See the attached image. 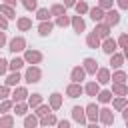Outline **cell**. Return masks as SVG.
Masks as SVG:
<instances>
[{
	"instance_id": "cell-41",
	"label": "cell",
	"mask_w": 128,
	"mask_h": 128,
	"mask_svg": "<svg viewBox=\"0 0 128 128\" xmlns=\"http://www.w3.org/2000/svg\"><path fill=\"white\" fill-rule=\"evenodd\" d=\"M8 96H10V86H8V84L0 86V100H6Z\"/></svg>"
},
{
	"instance_id": "cell-3",
	"label": "cell",
	"mask_w": 128,
	"mask_h": 128,
	"mask_svg": "<svg viewBox=\"0 0 128 128\" xmlns=\"http://www.w3.org/2000/svg\"><path fill=\"white\" fill-rule=\"evenodd\" d=\"M24 60H26L28 64H38V62L42 60V54H40L38 50H26V52H24Z\"/></svg>"
},
{
	"instance_id": "cell-26",
	"label": "cell",
	"mask_w": 128,
	"mask_h": 128,
	"mask_svg": "<svg viewBox=\"0 0 128 128\" xmlns=\"http://www.w3.org/2000/svg\"><path fill=\"white\" fill-rule=\"evenodd\" d=\"M40 124H42V126H54V124H58V120H56L54 114H46V116H42Z\"/></svg>"
},
{
	"instance_id": "cell-54",
	"label": "cell",
	"mask_w": 128,
	"mask_h": 128,
	"mask_svg": "<svg viewBox=\"0 0 128 128\" xmlns=\"http://www.w3.org/2000/svg\"><path fill=\"white\" fill-rule=\"evenodd\" d=\"M126 124H128V120H126Z\"/></svg>"
},
{
	"instance_id": "cell-44",
	"label": "cell",
	"mask_w": 128,
	"mask_h": 128,
	"mask_svg": "<svg viewBox=\"0 0 128 128\" xmlns=\"http://www.w3.org/2000/svg\"><path fill=\"white\" fill-rule=\"evenodd\" d=\"M98 6H100V8H104V10H110V8H112V0H100V2H98Z\"/></svg>"
},
{
	"instance_id": "cell-32",
	"label": "cell",
	"mask_w": 128,
	"mask_h": 128,
	"mask_svg": "<svg viewBox=\"0 0 128 128\" xmlns=\"http://www.w3.org/2000/svg\"><path fill=\"white\" fill-rule=\"evenodd\" d=\"M66 12V6L64 4H54L52 8H50V14L52 16H60V14H64Z\"/></svg>"
},
{
	"instance_id": "cell-23",
	"label": "cell",
	"mask_w": 128,
	"mask_h": 128,
	"mask_svg": "<svg viewBox=\"0 0 128 128\" xmlns=\"http://www.w3.org/2000/svg\"><path fill=\"white\" fill-rule=\"evenodd\" d=\"M20 80H22V76L18 74V70H12V74L6 76V84H8V86H16Z\"/></svg>"
},
{
	"instance_id": "cell-46",
	"label": "cell",
	"mask_w": 128,
	"mask_h": 128,
	"mask_svg": "<svg viewBox=\"0 0 128 128\" xmlns=\"http://www.w3.org/2000/svg\"><path fill=\"white\" fill-rule=\"evenodd\" d=\"M118 44H120L122 48H126V46H128V34H122V36L118 38Z\"/></svg>"
},
{
	"instance_id": "cell-24",
	"label": "cell",
	"mask_w": 128,
	"mask_h": 128,
	"mask_svg": "<svg viewBox=\"0 0 128 128\" xmlns=\"http://www.w3.org/2000/svg\"><path fill=\"white\" fill-rule=\"evenodd\" d=\"M50 106H52V110H58L62 106V94H58V92L50 94Z\"/></svg>"
},
{
	"instance_id": "cell-45",
	"label": "cell",
	"mask_w": 128,
	"mask_h": 128,
	"mask_svg": "<svg viewBox=\"0 0 128 128\" xmlns=\"http://www.w3.org/2000/svg\"><path fill=\"white\" fill-rule=\"evenodd\" d=\"M6 28H8V18L0 12V30H6Z\"/></svg>"
},
{
	"instance_id": "cell-29",
	"label": "cell",
	"mask_w": 128,
	"mask_h": 128,
	"mask_svg": "<svg viewBox=\"0 0 128 128\" xmlns=\"http://www.w3.org/2000/svg\"><path fill=\"white\" fill-rule=\"evenodd\" d=\"M12 126H14V118L10 114H6V116L0 118V128H12Z\"/></svg>"
},
{
	"instance_id": "cell-40",
	"label": "cell",
	"mask_w": 128,
	"mask_h": 128,
	"mask_svg": "<svg viewBox=\"0 0 128 128\" xmlns=\"http://www.w3.org/2000/svg\"><path fill=\"white\" fill-rule=\"evenodd\" d=\"M12 104H14V100H2L0 102V112H10Z\"/></svg>"
},
{
	"instance_id": "cell-16",
	"label": "cell",
	"mask_w": 128,
	"mask_h": 128,
	"mask_svg": "<svg viewBox=\"0 0 128 128\" xmlns=\"http://www.w3.org/2000/svg\"><path fill=\"white\" fill-rule=\"evenodd\" d=\"M84 92H86L88 96H98V92H100V82H88V84L84 86Z\"/></svg>"
},
{
	"instance_id": "cell-30",
	"label": "cell",
	"mask_w": 128,
	"mask_h": 128,
	"mask_svg": "<svg viewBox=\"0 0 128 128\" xmlns=\"http://www.w3.org/2000/svg\"><path fill=\"white\" fill-rule=\"evenodd\" d=\"M56 24H58V26H62V28H66L68 24H72V20H70V18L66 16V12H64V14L56 16Z\"/></svg>"
},
{
	"instance_id": "cell-36",
	"label": "cell",
	"mask_w": 128,
	"mask_h": 128,
	"mask_svg": "<svg viewBox=\"0 0 128 128\" xmlns=\"http://www.w3.org/2000/svg\"><path fill=\"white\" fill-rule=\"evenodd\" d=\"M50 110H52V106L40 104V106H36V116H46V114H50Z\"/></svg>"
},
{
	"instance_id": "cell-14",
	"label": "cell",
	"mask_w": 128,
	"mask_h": 128,
	"mask_svg": "<svg viewBox=\"0 0 128 128\" xmlns=\"http://www.w3.org/2000/svg\"><path fill=\"white\" fill-rule=\"evenodd\" d=\"M84 70L88 74H96L98 72V62L94 58H84Z\"/></svg>"
},
{
	"instance_id": "cell-22",
	"label": "cell",
	"mask_w": 128,
	"mask_h": 128,
	"mask_svg": "<svg viewBox=\"0 0 128 128\" xmlns=\"http://www.w3.org/2000/svg\"><path fill=\"white\" fill-rule=\"evenodd\" d=\"M110 56H112V60H110L112 68H116V70L122 68V64H124V54H116V52H114V54H110Z\"/></svg>"
},
{
	"instance_id": "cell-10",
	"label": "cell",
	"mask_w": 128,
	"mask_h": 128,
	"mask_svg": "<svg viewBox=\"0 0 128 128\" xmlns=\"http://www.w3.org/2000/svg\"><path fill=\"white\" fill-rule=\"evenodd\" d=\"M88 14H90V18L94 20V22H102L104 20V8H100V6H96V8H90L88 10Z\"/></svg>"
},
{
	"instance_id": "cell-34",
	"label": "cell",
	"mask_w": 128,
	"mask_h": 128,
	"mask_svg": "<svg viewBox=\"0 0 128 128\" xmlns=\"http://www.w3.org/2000/svg\"><path fill=\"white\" fill-rule=\"evenodd\" d=\"M50 16H52V14H50V10H48V8H40V10L36 12V18H38L40 22H42V20H48Z\"/></svg>"
},
{
	"instance_id": "cell-4",
	"label": "cell",
	"mask_w": 128,
	"mask_h": 128,
	"mask_svg": "<svg viewBox=\"0 0 128 128\" xmlns=\"http://www.w3.org/2000/svg\"><path fill=\"white\" fill-rule=\"evenodd\" d=\"M82 92H84V88L80 86V82H72V84H68V88H66V94H68L70 98H78Z\"/></svg>"
},
{
	"instance_id": "cell-6",
	"label": "cell",
	"mask_w": 128,
	"mask_h": 128,
	"mask_svg": "<svg viewBox=\"0 0 128 128\" xmlns=\"http://www.w3.org/2000/svg\"><path fill=\"white\" fill-rule=\"evenodd\" d=\"M84 110H86V118H88L90 122H96V120H98V114H100V110H98V106H96L94 102H92V104H88Z\"/></svg>"
},
{
	"instance_id": "cell-33",
	"label": "cell",
	"mask_w": 128,
	"mask_h": 128,
	"mask_svg": "<svg viewBox=\"0 0 128 128\" xmlns=\"http://www.w3.org/2000/svg\"><path fill=\"white\" fill-rule=\"evenodd\" d=\"M38 124H40V120H38L36 116H26V118H24V126H26V128H34V126H38Z\"/></svg>"
},
{
	"instance_id": "cell-38",
	"label": "cell",
	"mask_w": 128,
	"mask_h": 128,
	"mask_svg": "<svg viewBox=\"0 0 128 128\" xmlns=\"http://www.w3.org/2000/svg\"><path fill=\"white\" fill-rule=\"evenodd\" d=\"M126 78H128V76H126V72H124V70H120V68H118V72H114V74H112V80H114V82H124Z\"/></svg>"
},
{
	"instance_id": "cell-31",
	"label": "cell",
	"mask_w": 128,
	"mask_h": 128,
	"mask_svg": "<svg viewBox=\"0 0 128 128\" xmlns=\"http://www.w3.org/2000/svg\"><path fill=\"white\" fill-rule=\"evenodd\" d=\"M18 28L24 32V30H30L32 28V20L30 18H18Z\"/></svg>"
},
{
	"instance_id": "cell-37",
	"label": "cell",
	"mask_w": 128,
	"mask_h": 128,
	"mask_svg": "<svg viewBox=\"0 0 128 128\" xmlns=\"http://www.w3.org/2000/svg\"><path fill=\"white\" fill-rule=\"evenodd\" d=\"M74 8H76V12H78V14H86V12L90 10V8H88V4H86V2H82V0H80V2H76V4H74Z\"/></svg>"
},
{
	"instance_id": "cell-47",
	"label": "cell",
	"mask_w": 128,
	"mask_h": 128,
	"mask_svg": "<svg viewBox=\"0 0 128 128\" xmlns=\"http://www.w3.org/2000/svg\"><path fill=\"white\" fill-rule=\"evenodd\" d=\"M116 2H118V6L122 10H128V0H116Z\"/></svg>"
},
{
	"instance_id": "cell-27",
	"label": "cell",
	"mask_w": 128,
	"mask_h": 128,
	"mask_svg": "<svg viewBox=\"0 0 128 128\" xmlns=\"http://www.w3.org/2000/svg\"><path fill=\"white\" fill-rule=\"evenodd\" d=\"M98 100H100L102 104L110 102V100H112V90H100V92H98Z\"/></svg>"
},
{
	"instance_id": "cell-25",
	"label": "cell",
	"mask_w": 128,
	"mask_h": 128,
	"mask_svg": "<svg viewBox=\"0 0 128 128\" xmlns=\"http://www.w3.org/2000/svg\"><path fill=\"white\" fill-rule=\"evenodd\" d=\"M40 104H42V94H30L28 96V106L30 108H36Z\"/></svg>"
},
{
	"instance_id": "cell-28",
	"label": "cell",
	"mask_w": 128,
	"mask_h": 128,
	"mask_svg": "<svg viewBox=\"0 0 128 128\" xmlns=\"http://www.w3.org/2000/svg\"><path fill=\"white\" fill-rule=\"evenodd\" d=\"M14 112H16L18 116H26V112H28V104H26V102H16Z\"/></svg>"
},
{
	"instance_id": "cell-18",
	"label": "cell",
	"mask_w": 128,
	"mask_h": 128,
	"mask_svg": "<svg viewBox=\"0 0 128 128\" xmlns=\"http://www.w3.org/2000/svg\"><path fill=\"white\" fill-rule=\"evenodd\" d=\"M72 28H74V32H84V28H86V24H84V20H82V16L78 14V16H74L72 18Z\"/></svg>"
},
{
	"instance_id": "cell-5",
	"label": "cell",
	"mask_w": 128,
	"mask_h": 128,
	"mask_svg": "<svg viewBox=\"0 0 128 128\" xmlns=\"http://www.w3.org/2000/svg\"><path fill=\"white\" fill-rule=\"evenodd\" d=\"M28 96H30V94H28V90H26L24 86H18V88L12 92V100H14V102H24Z\"/></svg>"
},
{
	"instance_id": "cell-7",
	"label": "cell",
	"mask_w": 128,
	"mask_h": 128,
	"mask_svg": "<svg viewBox=\"0 0 128 128\" xmlns=\"http://www.w3.org/2000/svg\"><path fill=\"white\" fill-rule=\"evenodd\" d=\"M72 118H74L78 124H86V110L80 108V106H74V108H72Z\"/></svg>"
},
{
	"instance_id": "cell-50",
	"label": "cell",
	"mask_w": 128,
	"mask_h": 128,
	"mask_svg": "<svg viewBox=\"0 0 128 128\" xmlns=\"http://www.w3.org/2000/svg\"><path fill=\"white\" fill-rule=\"evenodd\" d=\"M74 4H76V0H64V6H66V8H68V6H74Z\"/></svg>"
},
{
	"instance_id": "cell-53",
	"label": "cell",
	"mask_w": 128,
	"mask_h": 128,
	"mask_svg": "<svg viewBox=\"0 0 128 128\" xmlns=\"http://www.w3.org/2000/svg\"><path fill=\"white\" fill-rule=\"evenodd\" d=\"M124 58H128V46L124 48Z\"/></svg>"
},
{
	"instance_id": "cell-20",
	"label": "cell",
	"mask_w": 128,
	"mask_h": 128,
	"mask_svg": "<svg viewBox=\"0 0 128 128\" xmlns=\"http://www.w3.org/2000/svg\"><path fill=\"white\" fill-rule=\"evenodd\" d=\"M86 44H88L90 48H100V36H98L96 32L88 34V36H86Z\"/></svg>"
},
{
	"instance_id": "cell-2",
	"label": "cell",
	"mask_w": 128,
	"mask_h": 128,
	"mask_svg": "<svg viewBox=\"0 0 128 128\" xmlns=\"http://www.w3.org/2000/svg\"><path fill=\"white\" fill-rule=\"evenodd\" d=\"M24 48H26V40H24L22 36H16V38L10 40V48H8V50H12L14 54H16V52H22Z\"/></svg>"
},
{
	"instance_id": "cell-39",
	"label": "cell",
	"mask_w": 128,
	"mask_h": 128,
	"mask_svg": "<svg viewBox=\"0 0 128 128\" xmlns=\"http://www.w3.org/2000/svg\"><path fill=\"white\" fill-rule=\"evenodd\" d=\"M124 106H126V98H124V96H118V98L114 100V108H116V110H124Z\"/></svg>"
},
{
	"instance_id": "cell-48",
	"label": "cell",
	"mask_w": 128,
	"mask_h": 128,
	"mask_svg": "<svg viewBox=\"0 0 128 128\" xmlns=\"http://www.w3.org/2000/svg\"><path fill=\"white\" fill-rule=\"evenodd\" d=\"M58 126H60V128H70V122H68V120H60Z\"/></svg>"
},
{
	"instance_id": "cell-42",
	"label": "cell",
	"mask_w": 128,
	"mask_h": 128,
	"mask_svg": "<svg viewBox=\"0 0 128 128\" xmlns=\"http://www.w3.org/2000/svg\"><path fill=\"white\" fill-rule=\"evenodd\" d=\"M8 68H10V62L4 60V58H0V76H4L8 72Z\"/></svg>"
},
{
	"instance_id": "cell-21",
	"label": "cell",
	"mask_w": 128,
	"mask_h": 128,
	"mask_svg": "<svg viewBox=\"0 0 128 128\" xmlns=\"http://www.w3.org/2000/svg\"><path fill=\"white\" fill-rule=\"evenodd\" d=\"M0 12H2L6 18H16V10H14V6H10V4H6V2L0 6Z\"/></svg>"
},
{
	"instance_id": "cell-43",
	"label": "cell",
	"mask_w": 128,
	"mask_h": 128,
	"mask_svg": "<svg viewBox=\"0 0 128 128\" xmlns=\"http://www.w3.org/2000/svg\"><path fill=\"white\" fill-rule=\"evenodd\" d=\"M26 10H36V0H22Z\"/></svg>"
},
{
	"instance_id": "cell-52",
	"label": "cell",
	"mask_w": 128,
	"mask_h": 128,
	"mask_svg": "<svg viewBox=\"0 0 128 128\" xmlns=\"http://www.w3.org/2000/svg\"><path fill=\"white\" fill-rule=\"evenodd\" d=\"M4 2H6V4H10V6H14V4H16V0H4Z\"/></svg>"
},
{
	"instance_id": "cell-11",
	"label": "cell",
	"mask_w": 128,
	"mask_h": 128,
	"mask_svg": "<svg viewBox=\"0 0 128 128\" xmlns=\"http://www.w3.org/2000/svg\"><path fill=\"white\" fill-rule=\"evenodd\" d=\"M116 44H118V42L108 36V38H104V42H102V50H104L106 54H114V52H116Z\"/></svg>"
},
{
	"instance_id": "cell-8",
	"label": "cell",
	"mask_w": 128,
	"mask_h": 128,
	"mask_svg": "<svg viewBox=\"0 0 128 128\" xmlns=\"http://www.w3.org/2000/svg\"><path fill=\"white\" fill-rule=\"evenodd\" d=\"M104 18H106V24H108L110 28H112V26H116V24L120 22V14H118L116 10H112V8L106 12V16H104Z\"/></svg>"
},
{
	"instance_id": "cell-1",
	"label": "cell",
	"mask_w": 128,
	"mask_h": 128,
	"mask_svg": "<svg viewBox=\"0 0 128 128\" xmlns=\"http://www.w3.org/2000/svg\"><path fill=\"white\" fill-rule=\"evenodd\" d=\"M40 78H42V72H40V68H38V66H30V68L26 70V74H24V80H26L28 84L40 82Z\"/></svg>"
},
{
	"instance_id": "cell-51",
	"label": "cell",
	"mask_w": 128,
	"mask_h": 128,
	"mask_svg": "<svg viewBox=\"0 0 128 128\" xmlns=\"http://www.w3.org/2000/svg\"><path fill=\"white\" fill-rule=\"evenodd\" d=\"M122 116H124V120H128V106H124V112H122Z\"/></svg>"
},
{
	"instance_id": "cell-35",
	"label": "cell",
	"mask_w": 128,
	"mask_h": 128,
	"mask_svg": "<svg viewBox=\"0 0 128 128\" xmlns=\"http://www.w3.org/2000/svg\"><path fill=\"white\" fill-rule=\"evenodd\" d=\"M24 58H14V60H10V70H20L22 66H24Z\"/></svg>"
},
{
	"instance_id": "cell-19",
	"label": "cell",
	"mask_w": 128,
	"mask_h": 128,
	"mask_svg": "<svg viewBox=\"0 0 128 128\" xmlns=\"http://www.w3.org/2000/svg\"><path fill=\"white\" fill-rule=\"evenodd\" d=\"M52 28H54V24H52L50 20H42L40 26H38V32H40L42 36H48V34L52 32Z\"/></svg>"
},
{
	"instance_id": "cell-12",
	"label": "cell",
	"mask_w": 128,
	"mask_h": 128,
	"mask_svg": "<svg viewBox=\"0 0 128 128\" xmlns=\"http://www.w3.org/2000/svg\"><path fill=\"white\" fill-rule=\"evenodd\" d=\"M96 80L100 82V84H108L112 78H110V70L108 68H98V72H96Z\"/></svg>"
},
{
	"instance_id": "cell-17",
	"label": "cell",
	"mask_w": 128,
	"mask_h": 128,
	"mask_svg": "<svg viewBox=\"0 0 128 128\" xmlns=\"http://www.w3.org/2000/svg\"><path fill=\"white\" fill-rule=\"evenodd\" d=\"M112 94H116V96H126V94H128V86H124V82H114V84H112Z\"/></svg>"
},
{
	"instance_id": "cell-15",
	"label": "cell",
	"mask_w": 128,
	"mask_h": 128,
	"mask_svg": "<svg viewBox=\"0 0 128 128\" xmlns=\"http://www.w3.org/2000/svg\"><path fill=\"white\" fill-rule=\"evenodd\" d=\"M72 82H82L84 80V76H86V70H84V66H76V68H72Z\"/></svg>"
},
{
	"instance_id": "cell-9",
	"label": "cell",
	"mask_w": 128,
	"mask_h": 128,
	"mask_svg": "<svg viewBox=\"0 0 128 128\" xmlns=\"http://www.w3.org/2000/svg\"><path fill=\"white\" fill-rule=\"evenodd\" d=\"M98 118H100L102 124H112V122H114V114H112L110 108H102L100 114H98Z\"/></svg>"
},
{
	"instance_id": "cell-13",
	"label": "cell",
	"mask_w": 128,
	"mask_h": 128,
	"mask_svg": "<svg viewBox=\"0 0 128 128\" xmlns=\"http://www.w3.org/2000/svg\"><path fill=\"white\" fill-rule=\"evenodd\" d=\"M94 32H96L100 38H108V36H110V26H108L106 22H100V24H96Z\"/></svg>"
},
{
	"instance_id": "cell-49",
	"label": "cell",
	"mask_w": 128,
	"mask_h": 128,
	"mask_svg": "<svg viewBox=\"0 0 128 128\" xmlns=\"http://www.w3.org/2000/svg\"><path fill=\"white\" fill-rule=\"evenodd\" d=\"M4 44H6V34H4V32H0V48H2Z\"/></svg>"
}]
</instances>
